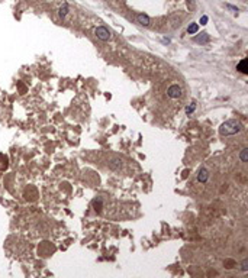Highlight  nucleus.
Here are the masks:
<instances>
[{
    "label": "nucleus",
    "instance_id": "6e6552de",
    "mask_svg": "<svg viewBox=\"0 0 248 278\" xmlns=\"http://www.w3.org/2000/svg\"><path fill=\"white\" fill-rule=\"evenodd\" d=\"M194 41H196V42H199V44H206V42L209 41V35H208V34H202L200 36H196V38H194Z\"/></svg>",
    "mask_w": 248,
    "mask_h": 278
},
{
    "label": "nucleus",
    "instance_id": "20e7f679",
    "mask_svg": "<svg viewBox=\"0 0 248 278\" xmlns=\"http://www.w3.org/2000/svg\"><path fill=\"white\" fill-rule=\"evenodd\" d=\"M109 168L113 169V171H119L122 168V159L118 158V156H113L109 159Z\"/></svg>",
    "mask_w": 248,
    "mask_h": 278
},
{
    "label": "nucleus",
    "instance_id": "2eb2a0df",
    "mask_svg": "<svg viewBox=\"0 0 248 278\" xmlns=\"http://www.w3.org/2000/svg\"><path fill=\"white\" fill-rule=\"evenodd\" d=\"M200 23H202V25H206V23H208V16H206V15H203L202 18H200Z\"/></svg>",
    "mask_w": 248,
    "mask_h": 278
},
{
    "label": "nucleus",
    "instance_id": "f257e3e1",
    "mask_svg": "<svg viewBox=\"0 0 248 278\" xmlns=\"http://www.w3.org/2000/svg\"><path fill=\"white\" fill-rule=\"evenodd\" d=\"M242 129V123L237 120V119H231V120H226L225 123L221 125L219 128V133L222 136H231V135H235L238 132H241Z\"/></svg>",
    "mask_w": 248,
    "mask_h": 278
},
{
    "label": "nucleus",
    "instance_id": "423d86ee",
    "mask_svg": "<svg viewBox=\"0 0 248 278\" xmlns=\"http://www.w3.org/2000/svg\"><path fill=\"white\" fill-rule=\"evenodd\" d=\"M208 178H209V172H208V169L202 168V169L199 171V174H197V181H199V183H206Z\"/></svg>",
    "mask_w": 248,
    "mask_h": 278
},
{
    "label": "nucleus",
    "instance_id": "0eeeda50",
    "mask_svg": "<svg viewBox=\"0 0 248 278\" xmlns=\"http://www.w3.org/2000/svg\"><path fill=\"white\" fill-rule=\"evenodd\" d=\"M102 206H103V203H102L100 197H97V199H94V200H93V209L97 211V213L102 210Z\"/></svg>",
    "mask_w": 248,
    "mask_h": 278
},
{
    "label": "nucleus",
    "instance_id": "ddd939ff",
    "mask_svg": "<svg viewBox=\"0 0 248 278\" xmlns=\"http://www.w3.org/2000/svg\"><path fill=\"white\" fill-rule=\"evenodd\" d=\"M67 12H68V6L64 3V4L60 7V12H58V13H60V16H61V18H64V16L67 15Z\"/></svg>",
    "mask_w": 248,
    "mask_h": 278
},
{
    "label": "nucleus",
    "instance_id": "9d476101",
    "mask_svg": "<svg viewBox=\"0 0 248 278\" xmlns=\"http://www.w3.org/2000/svg\"><path fill=\"white\" fill-rule=\"evenodd\" d=\"M197 31H199V25H197V23H190L189 28H187V32H189L190 35L197 34Z\"/></svg>",
    "mask_w": 248,
    "mask_h": 278
},
{
    "label": "nucleus",
    "instance_id": "4468645a",
    "mask_svg": "<svg viewBox=\"0 0 248 278\" xmlns=\"http://www.w3.org/2000/svg\"><path fill=\"white\" fill-rule=\"evenodd\" d=\"M241 268H242V271H247V269H248V261H247V259H245V261L241 264Z\"/></svg>",
    "mask_w": 248,
    "mask_h": 278
},
{
    "label": "nucleus",
    "instance_id": "7ed1b4c3",
    "mask_svg": "<svg viewBox=\"0 0 248 278\" xmlns=\"http://www.w3.org/2000/svg\"><path fill=\"white\" fill-rule=\"evenodd\" d=\"M181 87L180 86H177V84H173V86H170L169 90H167V96L169 97H171V99H179L181 96Z\"/></svg>",
    "mask_w": 248,
    "mask_h": 278
},
{
    "label": "nucleus",
    "instance_id": "39448f33",
    "mask_svg": "<svg viewBox=\"0 0 248 278\" xmlns=\"http://www.w3.org/2000/svg\"><path fill=\"white\" fill-rule=\"evenodd\" d=\"M136 22L139 23V25H142V26H148V25L151 23V21H149V18H148L147 15L138 13V15H136Z\"/></svg>",
    "mask_w": 248,
    "mask_h": 278
},
{
    "label": "nucleus",
    "instance_id": "f03ea898",
    "mask_svg": "<svg viewBox=\"0 0 248 278\" xmlns=\"http://www.w3.org/2000/svg\"><path fill=\"white\" fill-rule=\"evenodd\" d=\"M94 35L100 39V41H109L110 39V31L104 26H99L96 31H94Z\"/></svg>",
    "mask_w": 248,
    "mask_h": 278
},
{
    "label": "nucleus",
    "instance_id": "1a4fd4ad",
    "mask_svg": "<svg viewBox=\"0 0 248 278\" xmlns=\"http://www.w3.org/2000/svg\"><path fill=\"white\" fill-rule=\"evenodd\" d=\"M237 70H239V71H241V73H244V74H247V73H248V70H247V59H242V61L238 64Z\"/></svg>",
    "mask_w": 248,
    "mask_h": 278
},
{
    "label": "nucleus",
    "instance_id": "f8f14e48",
    "mask_svg": "<svg viewBox=\"0 0 248 278\" xmlns=\"http://www.w3.org/2000/svg\"><path fill=\"white\" fill-rule=\"evenodd\" d=\"M239 159H241L242 162H247L248 161V148H244V149L241 151V154H239Z\"/></svg>",
    "mask_w": 248,
    "mask_h": 278
},
{
    "label": "nucleus",
    "instance_id": "9b49d317",
    "mask_svg": "<svg viewBox=\"0 0 248 278\" xmlns=\"http://www.w3.org/2000/svg\"><path fill=\"white\" fill-rule=\"evenodd\" d=\"M194 109H196V101H192L190 104H187V106H186V114H187V116H190L193 111H194Z\"/></svg>",
    "mask_w": 248,
    "mask_h": 278
}]
</instances>
